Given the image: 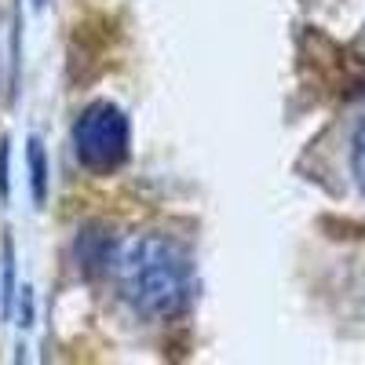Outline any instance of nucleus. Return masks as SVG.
<instances>
[{
  "label": "nucleus",
  "mask_w": 365,
  "mask_h": 365,
  "mask_svg": "<svg viewBox=\"0 0 365 365\" xmlns=\"http://www.w3.org/2000/svg\"><path fill=\"white\" fill-rule=\"evenodd\" d=\"M120 292L150 318H168L190 299V263L172 241L139 237L113 259Z\"/></svg>",
  "instance_id": "obj_1"
},
{
  "label": "nucleus",
  "mask_w": 365,
  "mask_h": 365,
  "mask_svg": "<svg viewBox=\"0 0 365 365\" xmlns=\"http://www.w3.org/2000/svg\"><path fill=\"white\" fill-rule=\"evenodd\" d=\"M73 150L88 172H113L128 158V117L113 103H91L73 125Z\"/></svg>",
  "instance_id": "obj_2"
},
{
  "label": "nucleus",
  "mask_w": 365,
  "mask_h": 365,
  "mask_svg": "<svg viewBox=\"0 0 365 365\" xmlns=\"http://www.w3.org/2000/svg\"><path fill=\"white\" fill-rule=\"evenodd\" d=\"M351 172H354L358 190L365 194V117L358 120V128H354V143H351Z\"/></svg>",
  "instance_id": "obj_3"
},
{
  "label": "nucleus",
  "mask_w": 365,
  "mask_h": 365,
  "mask_svg": "<svg viewBox=\"0 0 365 365\" xmlns=\"http://www.w3.org/2000/svg\"><path fill=\"white\" fill-rule=\"evenodd\" d=\"M29 161H34V194H37V201H44V154H41L37 139L29 143Z\"/></svg>",
  "instance_id": "obj_4"
},
{
  "label": "nucleus",
  "mask_w": 365,
  "mask_h": 365,
  "mask_svg": "<svg viewBox=\"0 0 365 365\" xmlns=\"http://www.w3.org/2000/svg\"><path fill=\"white\" fill-rule=\"evenodd\" d=\"M34 4H37V8H41V4H48V0H34Z\"/></svg>",
  "instance_id": "obj_5"
}]
</instances>
